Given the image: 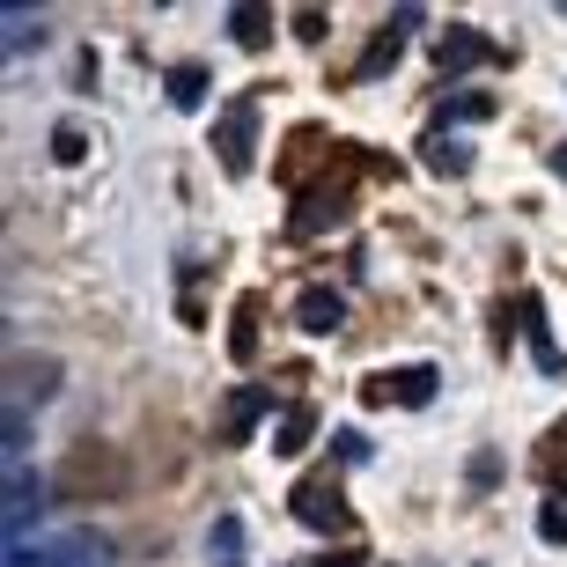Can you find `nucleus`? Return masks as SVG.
Here are the masks:
<instances>
[{"label":"nucleus","mask_w":567,"mask_h":567,"mask_svg":"<svg viewBox=\"0 0 567 567\" xmlns=\"http://www.w3.org/2000/svg\"><path fill=\"white\" fill-rule=\"evenodd\" d=\"M214 155L229 177H251V155H258V104L251 96H236L221 118H214Z\"/></svg>","instance_id":"obj_1"},{"label":"nucleus","mask_w":567,"mask_h":567,"mask_svg":"<svg viewBox=\"0 0 567 567\" xmlns=\"http://www.w3.org/2000/svg\"><path fill=\"white\" fill-rule=\"evenodd\" d=\"M288 508L302 516L310 530H354V508H347V494H339L332 472H310V480H295Z\"/></svg>","instance_id":"obj_2"},{"label":"nucleus","mask_w":567,"mask_h":567,"mask_svg":"<svg viewBox=\"0 0 567 567\" xmlns=\"http://www.w3.org/2000/svg\"><path fill=\"white\" fill-rule=\"evenodd\" d=\"M442 391L435 361H413V369H383V377H361V405H427Z\"/></svg>","instance_id":"obj_3"},{"label":"nucleus","mask_w":567,"mask_h":567,"mask_svg":"<svg viewBox=\"0 0 567 567\" xmlns=\"http://www.w3.org/2000/svg\"><path fill=\"white\" fill-rule=\"evenodd\" d=\"M52 391H60V361L52 354H22L16 369H8V413H22V421H30Z\"/></svg>","instance_id":"obj_4"},{"label":"nucleus","mask_w":567,"mask_h":567,"mask_svg":"<svg viewBox=\"0 0 567 567\" xmlns=\"http://www.w3.org/2000/svg\"><path fill=\"white\" fill-rule=\"evenodd\" d=\"M8 567H104V553L89 538H22L8 546Z\"/></svg>","instance_id":"obj_5"},{"label":"nucleus","mask_w":567,"mask_h":567,"mask_svg":"<svg viewBox=\"0 0 567 567\" xmlns=\"http://www.w3.org/2000/svg\"><path fill=\"white\" fill-rule=\"evenodd\" d=\"M421 22H427V8H421V0H405L399 16H391L377 38H369V52H361V74H369V82H377V74H391V66H399V44L413 38Z\"/></svg>","instance_id":"obj_6"},{"label":"nucleus","mask_w":567,"mask_h":567,"mask_svg":"<svg viewBox=\"0 0 567 567\" xmlns=\"http://www.w3.org/2000/svg\"><path fill=\"white\" fill-rule=\"evenodd\" d=\"M38 472H8V546H22V538H38Z\"/></svg>","instance_id":"obj_7"},{"label":"nucleus","mask_w":567,"mask_h":567,"mask_svg":"<svg viewBox=\"0 0 567 567\" xmlns=\"http://www.w3.org/2000/svg\"><path fill=\"white\" fill-rule=\"evenodd\" d=\"M480 60H494V44H486L472 22H457V30L435 38V74H464V66H480Z\"/></svg>","instance_id":"obj_8"},{"label":"nucleus","mask_w":567,"mask_h":567,"mask_svg":"<svg viewBox=\"0 0 567 567\" xmlns=\"http://www.w3.org/2000/svg\"><path fill=\"white\" fill-rule=\"evenodd\" d=\"M516 317H524V332H530V361H538L546 377H560V369H567V354H560V339H553L546 310H538V295H516Z\"/></svg>","instance_id":"obj_9"},{"label":"nucleus","mask_w":567,"mask_h":567,"mask_svg":"<svg viewBox=\"0 0 567 567\" xmlns=\"http://www.w3.org/2000/svg\"><path fill=\"white\" fill-rule=\"evenodd\" d=\"M266 413H274V399H266V391H229V405H221V442H251V427L266 421Z\"/></svg>","instance_id":"obj_10"},{"label":"nucleus","mask_w":567,"mask_h":567,"mask_svg":"<svg viewBox=\"0 0 567 567\" xmlns=\"http://www.w3.org/2000/svg\"><path fill=\"white\" fill-rule=\"evenodd\" d=\"M295 324H302V332H339V324H347V302H339L332 288H302L295 295Z\"/></svg>","instance_id":"obj_11"},{"label":"nucleus","mask_w":567,"mask_h":567,"mask_svg":"<svg viewBox=\"0 0 567 567\" xmlns=\"http://www.w3.org/2000/svg\"><path fill=\"white\" fill-rule=\"evenodd\" d=\"M339 214H347V185H332V192H317V199H302V207H295V236L310 244L317 229H332Z\"/></svg>","instance_id":"obj_12"},{"label":"nucleus","mask_w":567,"mask_h":567,"mask_svg":"<svg viewBox=\"0 0 567 567\" xmlns=\"http://www.w3.org/2000/svg\"><path fill=\"white\" fill-rule=\"evenodd\" d=\"M421 163L442 169V177H464V169H472V147L450 141V133H421Z\"/></svg>","instance_id":"obj_13"},{"label":"nucleus","mask_w":567,"mask_h":567,"mask_svg":"<svg viewBox=\"0 0 567 567\" xmlns=\"http://www.w3.org/2000/svg\"><path fill=\"white\" fill-rule=\"evenodd\" d=\"M480 118H494V104H486V96H450V104H435V111H427V133L480 126Z\"/></svg>","instance_id":"obj_14"},{"label":"nucleus","mask_w":567,"mask_h":567,"mask_svg":"<svg viewBox=\"0 0 567 567\" xmlns=\"http://www.w3.org/2000/svg\"><path fill=\"white\" fill-rule=\"evenodd\" d=\"M163 89H169V104H177V111H199V104H207V66H169V74H163Z\"/></svg>","instance_id":"obj_15"},{"label":"nucleus","mask_w":567,"mask_h":567,"mask_svg":"<svg viewBox=\"0 0 567 567\" xmlns=\"http://www.w3.org/2000/svg\"><path fill=\"white\" fill-rule=\"evenodd\" d=\"M236 553H244V524H236V516H214V530H207V560H214V567H236Z\"/></svg>","instance_id":"obj_16"},{"label":"nucleus","mask_w":567,"mask_h":567,"mask_svg":"<svg viewBox=\"0 0 567 567\" xmlns=\"http://www.w3.org/2000/svg\"><path fill=\"white\" fill-rule=\"evenodd\" d=\"M229 38H244V44H266V38H274V16H266L258 0H244V8H229Z\"/></svg>","instance_id":"obj_17"},{"label":"nucleus","mask_w":567,"mask_h":567,"mask_svg":"<svg viewBox=\"0 0 567 567\" xmlns=\"http://www.w3.org/2000/svg\"><path fill=\"white\" fill-rule=\"evenodd\" d=\"M310 435H317V413H288V421L274 427V450H280V457H295V450H302Z\"/></svg>","instance_id":"obj_18"},{"label":"nucleus","mask_w":567,"mask_h":567,"mask_svg":"<svg viewBox=\"0 0 567 567\" xmlns=\"http://www.w3.org/2000/svg\"><path fill=\"white\" fill-rule=\"evenodd\" d=\"M229 354L236 361L258 354V310H251V302H244V310H236V324H229Z\"/></svg>","instance_id":"obj_19"},{"label":"nucleus","mask_w":567,"mask_h":567,"mask_svg":"<svg viewBox=\"0 0 567 567\" xmlns=\"http://www.w3.org/2000/svg\"><path fill=\"white\" fill-rule=\"evenodd\" d=\"M52 155H60V163H82V155H89L82 126H60V133H52Z\"/></svg>","instance_id":"obj_20"},{"label":"nucleus","mask_w":567,"mask_h":567,"mask_svg":"<svg viewBox=\"0 0 567 567\" xmlns=\"http://www.w3.org/2000/svg\"><path fill=\"white\" fill-rule=\"evenodd\" d=\"M332 450H339V464H369V435H354V427H339Z\"/></svg>","instance_id":"obj_21"},{"label":"nucleus","mask_w":567,"mask_h":567,"mask_svg":"<svg viewBox=\"0 0 567 567\" xmlns=\"http://www.w3.org/2000/svg\"><path fill=\"white\" fill-rule=\"evenodd\" d=\"M538 538H546V546H567V508H560V502L538 508Z\"/></svg>","instance_id":"obj_22"},{"label":"nucleus","mask_w":567,"mask_h":567,"mask_svg":"<svg viewBox=\"0 0 567 567\" xmlns=\"http://www.w3.org/2000/svg\"><path fill=\"white\" fill-rule=\"evenodd\" d=\"M295 38L317 44V38H324V16H317V8H302V16H295Z\"/></svg>","instance_id":"obj_23"},{"label":"nucleus","mask_w":567,"mask_h":567,"mask_svg":"<svg viewBox=\"0 0 567 567\" xmlns=\"http://www.w3.org/2000/svg\"><path fill=\"white\" fill-rule=\"evenodd\" d=\"M502 480V457H494V450H486V457H472V486H494Z\"/></svg>","instance_id":"obj_24"},{"label":"nucleus","mask_w":567,"mask_h":567,"mask_svg":"<svg viewBox=\"0 0 567 567\" xmlns=\"http://www.w3.org/2000/svg\"><path fill=\"white\" fill-rule=\"evenodd\" d=\"M317 567H369V560H361V553H324Z\"/></svg>","instance_id":"obj_25"},{"label":"nucleus","mask_w":567,"mask_h":567,"mask_svg":"<svg viewBox=\"0 0 567 567\" xmlns=\"http://www.w3.org/2000/svg\"><path fill=\"white\" fill-rule=\"evenodd\" d=\"M553 177H567V141H560V147H553Z\"/></svg>","instance_id":"obj_26"}]
</instances>
